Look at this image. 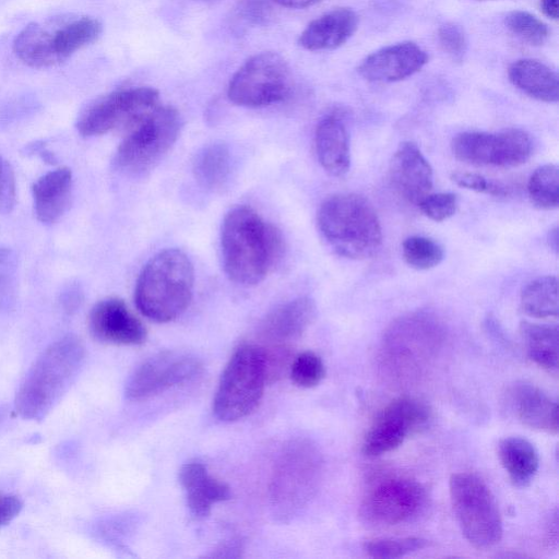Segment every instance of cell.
Returning a JSON list of instances; mask_svg holds the SVG:
<instances>
[{
  "label": "cell",
  "instance_id": "31",
  "mask_svg": "<svg viewBox=\"0 0 559 559\" xmlns=\"http://www.w3.org/2000/svg\"><path fill=\"white\" fill-rule=\"evenodd\" d=\"M405 262L419 271L430 270L443 260V249L433 239L425 236H409L402 245Z\"/></svg>",
  "mask_w": 559,
  "mask_h": 559
},
{
  "label": "cell",
  "instance_id": "34",
  "mask_svg": "<svg viewBox=\"0 0 559 559\" xmlns=\"http://www.w3.org/2000/svg\"><path fill=\"white\" fill-rule=\"evenodd\" d=\"M288 372L296 385L309 389L318 385L323 380L325 368L320 356L306 350L294 356Z\"/></svg>",
  "mask_w": 559,
  "mask_h": 559
},
{
  "label": "cell",
  "instance_id": "27",
  "mask_svg": "<svg viewBox=\"0 0 559 559\" xmlns=\"http://www.w3.org/2000/svg\"><path fill=\"white\" fill-rule=\"evenodd\" d=\"M530 359L549 373H558V326L524 321L520 325Z\"/></svg>",
  "mask_w": 559,
  "mask_h": 559
},
{
  "label": "cell",
  "instance_id": "29",
  "mask_svg": "<svg viewBox=\"0 0 559 559\" xmlns=\"http://www.w3.org/2000/svg\"><path fill=\"white\" fill-rule=\"evenodd\" d=\"M521 308L532 318H556L559 310L557 277L546 275L528 283L521 294Z\"/></svg>",
  "mask_w": 559,
  "mask_h": 559
},
{
  "label": "cell",
  "instance_id": "40",
  "mask_svg": "<svg viewBox=\"0 0 559 559\" xmlns=\"http://www.w3.org/2000/svg\"><path fill=\"white\" fill-rule=\"evenodd\" d=\"M22 507L20 498L0 491V528L9 524L21 512Z\"/></svg>",
  "mask_w": 559,
  "mask_h": 559
},
{
  "label": "cell",
  "instance_id": "36",
  "mask_svg": "<svg viewBox=\"0 0 559 559\" xmlns=\"http://www.w3.org/2000/svg\"><path fill=\"white\" fill-rule=\"evenodd\" d=\"M437 37L441 49L455 62H462L466 50L467 39L463 28L455 23H444L439 26Z\"/></svg>",
  "mask_w": 559,
  "mask_h": 559
},
{
  "label": "cell",
  "instance_id": "38",
  "mask_svg": "<svg viewBox=\"0 0 559 559\" xmlns=\"http://www.w3.org/2000/svg\"><path fill=\"white\" fill-rule=\"evenodd\" d=\"M16 201L15 175L11 164L0 156V215L12 211Z\"/></svg>",
  "mask_w": 559,
  "mask_h": 559
},
{
  "label": "cell",
  "instance_id": "23",
  "mask_svg": "<svg viewBox=\"0 0 559 559\" xmlns=\"http://www.w3.org/2000/svg\"><path fill=\"white\" fill-rule=\"evenodd\" d=\"M179 481L186 493L188 507L197 518L209 515L215 503L230 497L229 487L210 475L206 466L198 461L181 466Z\"/></svg>",
  "mask_w": 559,
  "mask_h": 559
},
{
  "label": "cell",
  "instance_id": "44",
  "mask_svg": "<svg viewBox=\"0 0 559 559\" xmlns=\"http://www.w3.org/2000/svg\"><path fill=\"white\" fill-rule=\"evenodd\" d=\"M540 9L547 17L552 20L558 19V0H540Z\"/></svg>",
  "mask_w": 559,
  "mask_h": 559
},
{
  "label": "cell",
  "instance_id": "1",
  "mask_svg": "<svg viewBox=\"0 0 559 559\" xmlns=\"http://www.w3.org/2000/svg\"><path fill=\"white\" fill-rule=\"evenodd\" d=\"M221 248L225 273L238 285L260 283L284 253L281 231L254 210L237 206L222 224Z\"/></svg>",
  "mask_w": 559,
  "mask_h": 559
},
{
  "label": "cell",
  "instance_id": "12",
  "mask_svg": "<svg viewBox=\"0 0 559 559\" xmlns=\"http://www.w3.org/2000/svg\"><path fill=\"white\" fill-rule=\"evenodd\" d=\"M158 92L148 86L120 88L104 95L80 114L76 129L82 136H97L117 129L129 130L158 104Z\"/></svg>",
  "mask_w": 559,
  "mask_h": 559
},
{
  "label": "cell",
  "instance_id": "7",
  "mask_svg": "<svg viewBox=\"0 0 559 559\" xmlns=\"http://www.w3.org/2000/svg\"><path fill=\"white\" fill-rule=\"evenodd\" d=\"M267 383L258 344H241L226 364L213 401V412L223 421L250 415L260 404Z\"/></svg>",
  "mask_w": 559,
  "mask_h": 559
},
{
  "label": "cell",
  "instance_id": "14",
  "mask_svg": "<svg viewBox=\"0 0 559 559\" xmlns=\"http://www.w3.org/2000/svg\"><path fill=\"white\" fill-rule=\"evenodd\" d=\"M453 155L475 166L514 167L526 163L533 152L531 135L510 128L496 133L466 131L451 143Z\"/></svg>",
  "mask_w": 559,
  "mask_h": 559
},
{
  "label": "cell",
  "instance_id": "45",
  "mask_svg": "<svg viewBox=\"0 0 559 559\" xmlns=\"http://www.w3.org/2000/svg\"><path fill=\"white\" fill-rule=\"evenodd\" d=\"M549 242H550V247H552V249L555 251H557V248H558V229H557V227L550 231Z\"/></svg>",
  "mask_w": 559,
  "mask_h": 559
},
{
  "label": "cell",
  "instance_id": "28",
  "mask_svg": "<svg viewBox=\"0 0 559 559\" xmlns=\"http://www.w3.org/2000/svg\"><path fill=\"white\" fill-rule=\"evenodd\" d=\"M231 170L229 148L224 143H212L198 153L193 171L197 180L204 188L215 191L228 181Z\"/></svg>",
  "mask_w": 559,
  "mask_h": 559
},
{
  "label": "cell",
  "instance_id": "43",
  "mask_svg": "<svg viewBox=\"0 0 559 559\" xmlns=\"http://www.w3.org/2000/svg\"><path fill=\"white\" fill-rule=\"evenodd\" d=\"M278 5L289 8V9H302L310 5H313L321 0H273Z\"/></svg>",
  "mask_w": 559,
  "mask_h": 559
},
{
  "label": "cell",
  "instance_id": "15",
  "mask_svg": "<svg viewBox=\"0 0 559 559\" xmlns=\"http://www.w3.org/2000/svg\"><path fill=\"white\" fill-rule=\"evenodd\" d=\"M202 371L200 360L185 353L163 352L143 361L126 384L129 400H145L195 378Z\"/></svg>",
  "mask_w": 559,
  "mask_h": 559
},
{
  "label": "cell",
  "instance_id": "11",
  "mask_svg": "<svg viewBox=\"0 0 559 559\" xmlns=\"http://www.w3.org/2000/svg\"><path fill=\"white\" fill-rule=\"evenodd\" d=\"M426 501V490L417 480L403 475H384L366 490L360 514L373 525H399L417 518Z\"/></svg>",
  "mask_w": 559,
  "mask_h": 559
},
{
  "label": "cell",
  "instance_id": "39",
  "mask_svg": "<svg viewBox=\"0 0 559 559\" xmlns=\"http://www.w3.org/2000/svg\"><path fill=\"white\" fill-rule=\"evenodd\" d=\"M270 14V7L264 0H243L239 7V15L246 21L259 23Z\"/></svg>",
  "mask_w": 559,
  "mask_h": 559
},
{
  "label": "cell",
  "instance_id": "9",
  "mask_svg": "<svg viewBox=\"0 0 559 559\" xmlns=\"http://www.w3.org/2000/svg\"><path fill=\"white\" fill-rule=\"evenodd\" d=\"M181 127L176 108L155 106L129 129L117 148L115 166L129 175L150 170L175 144Z\"/></svg>",
  "mask_w": 559,
  "mask_h": 559
},
{
  "label": "cell",
  "instance_id": "33",
  "mask_svg": "<svg viewBox=\"0 0 559 559\" xmlns=\"http://www.w3.org/2000/svg\"><path fill=\"white\" fill-rule=\"evenodd\" d=\"M504 23L513 35L532 46L544 45L550 35L548 25L526 11L509 12L506 15Z\"/></svg>",
  "mask_w": 559,
  "mask_h": 559
},
{
  "label": "cell",
  "instance_id": "20",
  "mask_svg": "<svg viewBox=\"0 0 559 559\" xmlns=\"http://www.w3.org/2000/svg\"><path fill=\"white\" fill-rule=\"evenodd\" d=\"M318 160L332 176H344L350 166L349 135L344 112L334 109L318 123L314 133Z\"/></svg>",
  "mask_w": 559,
  "mask_h": 559
},
{
  "label": "cell",
  "instance_id": "18",
  "mask_svg": "<svg viewBox=\"0 0 559 559\" xmlns=\"http://www.w3.org/2000/svg\"><path fill=\"white\" fill-rule=\"evenodd\" d=\"M389 175L396 192L416 205L433 187L432 168L419 147L411 141L401 143L393 154Z\"/></svg>",
  "mask_w": 559,
  "mask_h": 559
},
{
  "label": "cell",
  "instance_id": "10",
  "mask_svg": "<svg viewBox=\"0 0 559 559\" xmlns=\"http://www.w3.org/2000/svg\"><path fill=\"white\" fill-rule=\"evenodd\" d=\"M293 90V73L277 52L264 51L249 58L233 75L227 96L243 107H265L285 100Z\"/></svg>",
  "mask_w": 559,
  "mask_h": 559
},
{
  "label": "cell",
  "instance_id": "4",
  "mask_svg": "<svg viewBox=\"0 0 559 559\" xmlns=\"http://www.w3.org/2000/svg\"><path fill=\"white\" fill-rule=\"evenodd\" d=\"M323 238L340 255L366 259L382 242V229L372 204L357 193H337L326 198L317 215Z\"/></svg>",
  "mask_w": 559,
  "mask_h": 559
},
{
  "label": "cell",
  "instance_id": "42",
  "mask_svg": "<svg viewBox=\"0 0 559 559\" xmlns=\"http://www.w3.org/2000/svg\"><path fill=\"white\" fill-rule=\"evenodd\" d=\"M547 531H546V537L548 544H557L558 542V513L555 511L554 514H551L548 523H547Z\"/></svg>",
  "mask_w": 559,
  "mask_h": 559
},
{
  "label": "cell",
  "instance_id": "19",
  "mask_svg": "<svg viewBox=\"0 0 559 559\" xmlns=\"http://www.w3.org/2000/svg\"><path fill=\"white\" fill-rule=\"evenodd\" d=\"M316 305L308 297L287 301L272 310L262 321L259 335L260 346L290 348L314 321Z\"/></svg>",
  "mask_w": 559,
  "mask_h": 559
},
{
  "label": "cell",
  "instance_id": "24",
  "mask_svg": "<svg viewBox=\"0 0 559 559\" xmlns=\"http://www.w3.org/2000/svg\"><path fill=\"white\" fill-rule=\"evenodd\" d=\"M511 396L514 412L522 424L550 435L558 433V404L540 388L527 382L516 383Z\"/></svg>",
  "mask_w": 559,
  "mask_h": 559
},
{
  "label": "cell",
  "instance_id": "26",
  "mask_svg": "<svg viewBox=\"0 0 559 559\" xmlns=\"http://www.w3.org/2000/svg\"><path fill=\"white\" fill-rule=\"evenodd\" d=\"M498 456L511 483L516 487H526L534 479L539 467L536 448L527 439L510 436L498 443Z\"/></svg>",
  "mask_w": 559,
  "mask_h": 559
},
{
  "label": "cell",
  "instance_id": "8",
  "mask_svg": "<svg viewBox=\"0 0 559 559\" xmlns=\"http://www.w3.org/2000/svg\"><path fill=\"white\" fill-rule=\"evenodd\" d=\"M452 508L465 539L475 548L497 545L503 534L501 513L493 493L477 475L454 473L449 480Z\"/></svg>",
  "mask_w": 559,
  "mask_h": 559
},
{
  "label": "cell",
  "instance_id": "17",
  "mask_svg": "<svg viewBox=\"0 0 559 559\" xmlns=\"http://www.w3.org/2000/svg\"><path fill=\"white\" fill-rule=\"evenodd\" d=\"M427 62L428 55L420 46L413 41H402L368 55L357 71L367 81L392 83L415 74Z\"/></svg>",
  "mask_w": 559,
  "mask_h": 559
},
{
  "label": "cell",
  "instance_id": "21",
  "mask_svg": "<svg viewBox=\"0 0 559 559\" xmlns=\"http://www.w3.org/2000/svg\"><path fill=\"white\" fill-rule=\"evenodd\" d=\"M357 26L354 10L337 8L311 21L299 35L298 44L310 51L332 50L345 44Z\"/></svg>",
  "mask_w": 559,
  "mask_h": 559
},
{
  "label": "cell",
  "instance_id": "13",
  "mask_svg": "<svg viewBox=\"0 0 559 559\" xmlns=\"http://www.w3.org/2000/svg\"><path fill=\"white\" fill-rule=\"evenodd\" d=\"M432 418L429 406L408 395L389 402L374 417L362 441V453L379 456L399 448L408 437L425 430Z\"/></svg>",
  "mask_w": 559,
  "mask_h": 559
},
{
  "label": "cell",
  "instance_id": "35",
  "mask_svg": "<svg viewBox=\"0 0 559 559\" xmlns=\"http://www.w3.org/2000/svg\"><path fill=\"white\" fill-rule=\"evenodd\" d=\"M417 205L431 221L443 222L455 214L459 201L452 192H439L429 193Z\"/></svg>",
  "mask_w": 559,
  "mask_h": 559
},
{
  "label": "cell",
  "instance_id": "3",
  "mask_svg": "<svg viewBox=\"0 0 559 559\" xmlns=\"http://www.w3.org/2000/svg\"><path fill=\"white\" fill-rule=\"evenodd\" d=\"M193 283V265L187 254L178 249L163 250L148 260L138 277L136 307L155 322L173 321L188 308Z\"/></svg>",
  "mask_w": 559,
  "mask_h": 559
},
{
  "label": "cell",
  "instance_id": "22",
  "mask_svg": "<svg viewBox=\"0 0 559 559\" xmlns=\"http://www.w3.org/2000/svg\"><path fill=\"white\" fill-rule=\"evenodd\" d=\"M72 171L59 167L39 177L32 187L34 213L44 224L58 222L71 204Z\"/></svg>",
  "mask_w": 559,
  "mask_h": 559
},
{
  "label": "cell",
  "instance_id": "16",
  "mask_svg": "<svg viewBox=\"0 0 559 559\" xmlns=\"http://www.w3.org/2000/svg\"><path fill=\"white\" fill-rule=\"evenodd\" d=\"M92 336L115 345H140L146 340V329L123 300L109 297L99 300L88 314Z\"/></svg>",
  "mask_w": 559,
  "mask_h": 559
},
{
  "label": "cell",
  "instance_id": "5",
  "mask_svg": "<svg viewBox=\"0 0 559 559\" xmlns=\"http://www.w3.org/2000/svg\"><path fill=\"white\" fill-rule=\"evenodd\" d=\"M100 22L88 15H67L32 22L15 36L13 51L26 66L46 69L58 66L102 34Z\"/></svg>",
  "mask_w": 559,
  "mask_h": 559
},
{
  "label": "cell",
  "instance_id": "2",
  "mask_svg": "<svg viewBox=\"0 0 559 559\" xmlns=\"http://www.w3.org/2000/svg\"><path fill=\"white\" fill-rule=\"evenodd\" d=\"M84 359V344L73 334L50 344L34 361L17 390L16 413L25 419H43L74 382Z\"/></svg>",
  "mask_w": 559,
  "mask_h": 559
},
{
  "label": "cell",
  "instance_id": "41",
  "mask_svg": "<svg viewBox=\"0 0 559 559\" xmlns=\"http://www.w3.org/2000/svg\"><path fill=\"white\" fill-rule=\"evenodd\" d=\"M13 260L8 250L0 249V289L8 286L13 272Z\"/></svg>",
  "mask_w": 559,
  "mask_h": 559
},
{
  "label": "cell",
  "instance_id": "32",
  "mask_svg": "<svg viewBox=\"0 0 559 559\" xmlns=\"http://www.w3.org/2000/svg\"><path fill=\"white\" fill-rule=\"evenodd\" d=\"M423 537H377L364 543L362 549L367 556L381 559H395L416 552L428 546Z\"/></svg>",
  "mask_w": 559,
  "mask_h": 559
},
{
  "label": "cell",
  "instance_id": "6",
  "mask_svg": "<svg viewBox=\"0 0 559 559\" xmlns=\"http://www.w3.org/2000/svg\"><path fill=\"white\" fill-rule=\"evenodd\" d=\"M322 473L318 448L307 439L283 447L270 483L273 514L281 521L293 519L313 497Z\"/></svg>",
  "mask_w": 559,
  "mask_h": 559
},
{
  "label": "cell",
  "instance_id": "37",
  "mask_svg": "<svg viewBox=\"0 0 559 559\" xmlns=\"http://www.w3.org/2000/svg\"><path fill=\"white\" fill-rule=\"evenodd\" d=\"M451 179L457 186L479 193L490 195H506L508 193V190L501 183L475 173L455 171L451 175Z\"/></svg>",
  "mask_w": 559,
  "mask_h": 559
},
{
  "label": "cell",
  "instance_id": "25",
  "mask_svg": "<svg viewBox=\"0 0 559 559\" xmlns=\"http://www.w3.org/2000/svg\"><path fill=\"white\" fill-rule=\"evenodd\" d=\"M511 83L532 98L556 103L559 98L558 74L547 64L530 58L514 61L508 70Z\"/></svg>",
  "mask_w": 559,
  "mask_h": 559
},
{
  "label": "cell",
  "instance_id": "30",
  "mask_svg": "<svg viewBox=\"0 0 559 559\" xmlns=\"http://www.w3.org/2000/svg\"><path fill=\"white\" fill-rule=\"evenodd\" d=\"M532 203L542 210H554L559 204V169L555 164L539 166L527 183Z\"/></svg>",
  "mask_w": 559,
  "mask_h": 559
}]
</instances>
